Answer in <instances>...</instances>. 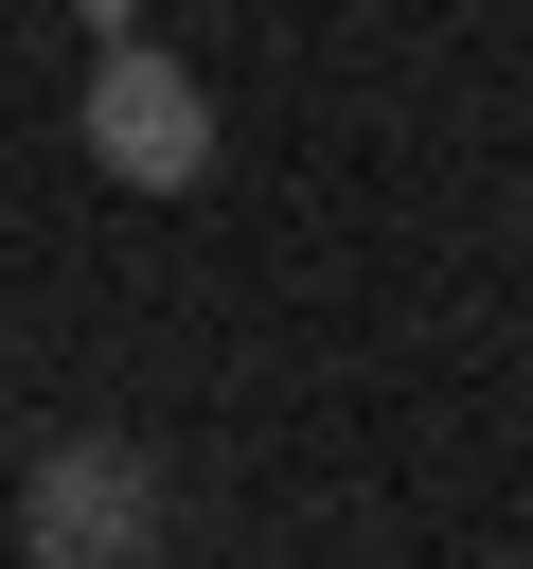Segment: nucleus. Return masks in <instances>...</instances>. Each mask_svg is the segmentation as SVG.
<instances>
[{"label":"nucleus","instance_id":"1","mask_svg":"<svg viewBox=\"0 0 533 569\" xmlns=\"http://www.w3.org/2000/svg\"><path fill=\"white\" fill-rule=\"evenodd\" d=\"M89 160H107L124 196H195V178H213V89H195L178 53L107 36V53H89Z\"/></svg>","mask_w":533,"mask_h":569},{"label":"nucleus","instance_id":"2","mask_svg":"<svg viewBox=\"0 0 533 569\" xmlns=\"http://www.w3.org/2000/svg\"><path fill=\"white\" fill-rule=\"evenodd\" d=\"M18 533H36V569H160V462L142 445H53Z\"/></svg>","mask_w":533,"mask_h":569}]
</instances>
